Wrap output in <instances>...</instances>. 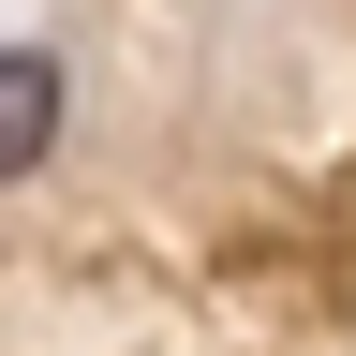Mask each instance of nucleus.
Segmentation results:
<instances>
[{
  "instance_id": "nucleus-1",
  "label": "nucleus",
  "mask_w": 356,
  "mask_h": 356,
  "mask_svg": "<svg viewBox=\"0 0 356 356\" xmlns=\"http://www.w3.org/2000/svg\"><path fill=\"white\" fill-rule=\"evenodd\" d=\"M60 119H74L60 44H0V178H44V163H60Z\"/></svg>"
}]
</instances>
